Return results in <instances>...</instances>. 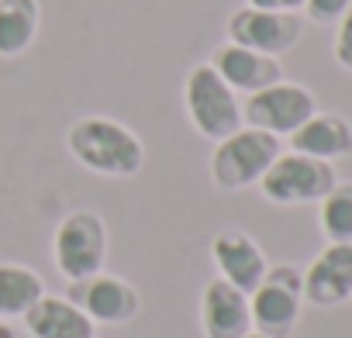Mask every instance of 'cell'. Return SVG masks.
Wrapping results in <instances>:
<instances>
[{
    "mask_svg": "<svg viewBox=\"0 0 352 338\" xmlns=\"http://www.w3.org/2000/svg\"><path fill=\"white\" fill-rule=\"evenodd\" d=\"M349 4H352V0H307L304 14H307V21H314V25H338L342 14L349 11Z\"/></svg>",
    "mask_w": 352,
    "mask_h": 338,
    "instance_id": "cell-19",
    "label": "cell"
},
{
    "mask_svg": "<svg viewBox=\"0 0 352 338\" xmlns=\"http://www.w3.org/2000/svg\"><path fill=\"white\" fill-rule=\"evenodd\" d=\"M94 324H128L135 321V314L142 311V297L138 290L114 276V273H94L87 280H76L69 283V293H66Z\"/></svg>",
    "mask_w": 352,
    "mask_h": 338,
    "instance_id": "cell-9",
    "label": "cell"
},
{
    "mask_svg": "<svg viewBox=\"0 0 352 338\" xmlns=\"http://www.w3.org/2000/svg\"><path fill=\"white\" fill-rule=\"evenodd\" d=\"M45 293V283L35 269L18 262H0V317H25L28 307Z\"/></svg>",
    "mask_w": 352,
    "mask_h": 338,
    "instance_id": "cell-17",
    "label": "cell"
},
{
    "mask_svg": "<svg viewBox=\"0 0 352 338\" xmlns=\"http://www.w3.org/2000/svg\"><path fill=\"white\" fill-rule=\"evenodd\" d=\"M335 183L338 177L331 162L300 152H280L276 162L266 169V177L259 180V190L270 204L300 207V204H318Z\"/></svg>",
    "mask_w": 352,
    "mask_h": 338,
    "instance_id": "cell-6",
    "label": "cell"
},
{
    "mask_svg": "<svg viewBox=\"0 0 352 338\" xmlns=\"http://www.w3.org/2000/svg\"><path fill=\"white\" fill-rule=\"evenodd\" d=\"M304 300L314 307H338L352 300V242H328L304 269Z\"/></svg>",
    "mask_w": 352,
    "mask_h": 338,
    "instance_id": "cell-10",
    "label": "cell"
},
{
    "mask_svg": "<svg viewBox=\"0 0 352 338\" xmlns=\"http://www.w3.org/2000/svg\"><path fill=\"white\" fill-rule=\"evenodd\" d=\"M25 328L32 338H94L97 335V324L69 297H56V293H42L28 307Z\"/></svg>",
    "mask_w": 352,
    "mask_h": 338,
    "instance_id": "cell-14",
    "label": "cell"
},
{
    "mask_svg": "<svg viewBox=\"0 0 352 338\" xmlns=\"http://www.w3.org/2000/svg\"><path fill=\"white\" fill-rule=\"evenodd\" d=\"M290 152L311 155V159H342L352 152V124L342 114H321L314 111L294 135H290Z\"/></svg>",
    "mask_w": 352,
    "mask_h": 338,
    "instance_id": "cell-15",
    "label": "cell"
},
{
    "mask_svg": "<svg viewBox=\"0 0 352 338\" xmlns=\"http://www.w3.org/2000/svg\"><path fill=\"white\" fill-rule=\"evenodd\" d=\"M245 338H266V335H259V331H249V335H245Z\"/></svg>",
    "mask_w": 352,
    "mask_h": 338,
    "instance_id": "cell-24",
    "label": "cell"
},
{
    "mask_svg": "<svg viewBox=\"0 0 352 338\" xmlns=\"http://www.w3.org/2000/svg\"><path fill=\"white\" fill-rule=\"evenodd\" d=\"M211 66L235 93H245V97L283 80V66L276 56H266V52H256L235 42H221L211 56Z\"/></svg>",
    "mask_w": 352,
    "mask_h": 338,
    "instance_id": "cell-12",
    "label": "cell"
},
{
    "mask_svg": "<svg viewBox=\"0 0 352 338\" xmlns=\"http://www.w3.org/2000/svg\"><path fill=\"white\" fill-rule=\"evenodd\" d=\"M300 304H304V273L290 262L270 266L263 283L249 293L252 331L266 338H290L300 321Z\"/></svg>",
    "mask_w": 352,
    "mask_h": 338,
    "instance_id": "cell-5",
    "label": "cell"
},
{
    "mask_svg": "<svg viewBox=\"0 0 352 338\" xmlns=\"http://www.w3.org/2000/svg\"><path fill=\"white\" fill-rule=\"evenodd\" d=\"M107 252H111V235H107V221L97 211L80 207V211H69L56 225L52 262L69 283L100 273L107 262Z\"/></svg>",
    "mask_w": 352,
    "mask_h": 338,
    "instance_id": "cell-4",
    "label": "cell"
},
{
    "mask_svg": "<svg viewBox=\"0 0 352 338\" xmlns=\"http://www.w3.org/2000/svg\"><path fill=\"white\" fill-rule=\"evenodd\" d=\"M318 225L328 242H352V183H335L318 201Z\"/></svg>",
    "mask_w": 352,
    "mask_h": 338,
    "instance_id": "cell-18",
    "label": "cell"
},
{
    "mask_svg": "<svg viewBox=\"0 0 352 338\" xmlns=\"http://www.w3.org/2000/svg\"><path fill=\"white\" fill-rule=\"evenodd\" d=\"M245 8H252V11H280V0H245Z\"/></svg>",
    "mask_w": 352,
    "mask_h": 338,
    "instance_id": "cell-21",
    "label": "cell"
},
{
    "mask_svg": "<svg viewBox=\"0 0 352 338\" xmlns=\"http://www.w3.org/2000/svg\"><path fill=\"white\" fill-rule=\"evenodd\" d=\"M335 63H338L345 73H352V4H349V11L342 14L338 32H335Z\"/></svg>",
    "mask_w": 352,
    "mask_h": 338,
    "instance_id": "cell-20",
    "label": "cell"
},
{
    "mask_svg": "<svg viewBox=\"0 0 352 338\" xmlns=\"http://www.w3.org/2000/svg\"><path fill=\"white\" fill-rule=\"evenodd\" d=\"M0 338H18L14 324H11V321H4V317H0Z\"/></svg>",
    "mask_w": 352,
    "mask_h": 338,
    "instance_id": "cell-23",
    "label": "cell"
},
{
    "mask_svg": "<svg viewBox=\"0 0 352 338\" xmlns=\"http://www.w3.org/2000/svg\"><path fill=\"white\" fill-rule=\"evenodd\" d=\"M201 328L204 338H245L252 331L249 293L214 276L201 293Z\"/></svg>",
    "mask_w": 352,
    "mask_h": 338,
    "instance_id": "cell-13",
    "label": "cell"
},
{
    "mask_svg": "<svg viewBox=\"0 0 352 338\" xmlns=\"http://www.w3.org/2000/svg\"><path fill=\"white\" fill-rule=\"evenodd\" d=\"M304 4H307V0H280V11H294V14H300Z\"/></svg>",
    "mask_w": 352,
    "mask_h": 338,
    "instance_id": "cell-22",
    "label": "cell"
},
{
    "mask_svg": "<svg viewBox=\"0 0 352 338\" xmlns=\"http://www.w3.org/2000/svg\"><path fill=\"white\" fill-rule=\"evenodd\" d=\"M184 107H187V117H190L194 131L204 135L208 142H221V138H228L232 131H239L245 124L239 93L218 76V69L211 63H197L187 73Z\"/></svg>",
    "mask_w": 352,
    "mask_h": 338,
    "instance_id": "cell-3",
    "label": "cell"
},
{
    "mask_svg": "<svg viewBox=\"0 0 352 338\" xmlns=\"http://www.w3.org/2000/svg\"><path fill=\"white\" fill-rule=\"evenodd\" d=\"M228 42L266 52V56H283L290 52L300 35H304V21L294 11H252V8H239L228 18Z\"/></svg>",
    "mask_w": 352,
    "mask_h": 338,
    "instance_id": "cell-8",
    "label": "cell"
},
{
    "mask_svg": "<svg viewBox=\"0 0 352 338\" xmlns=\"http://www.w3.org/2000/svg\"><path fill=\"white\" fill-rule=\"evenodd\" d=\"M42 28L38 0H0V59L25 56Z\"/></svg>",
    "mask_w": 352,
    "mask_h": 338,
    "instance_id": "cell-16",
    "label": "cell"
},
{
    "mask_svg": "<svg viewBox=\"0 0 352 338\" xmlns=\"http://www.w3.org/2000/svg\"><path fill=\"white\" fill-rule=\"evenodd\" d=\"M66 148L83 169H90L97 177H107V180L138 177L145 166L142 138L128 124L104 117V114H87V117L73 121L66 131Z\"/></svg>",
    "mask_w": 352,
    "mask_h": 338,
    "instance_id": "cell-1",
    "label": "cell"
},
{
    "mask_svg": "<svg viewBox=\"0 0 352 338\" xmlns=\"http://www.w3.org/2000/svg\"><path fill=\"white\" fill-rule=\"evenodd\" d=\"M211 259H214L218 276H221L225 283L239 286L242 293H252V290L263 283L266 269H270L266 252L259 249V242H256L252 235L239 232V228H225V232L214 235V242H211Z\"/></svg>",
    "mask_w": 352,
    "mask_h": 338,
    "instance_id": "cell-11",
    "label": "cell"
},
{
    "mask_svg": "<svg viewBox=\"0 0 352 338\" xmlns=\"http://www.w3.org/2000/svg\"><path fill=\"white\" fill-rule=\"evenodd\" d=\"M318 111V100L307 87L300 83H273L266 90H256L245 97L242 104V121L249 128H259V131H270L276 138H290L311 114Z\"/></svg>",
    "mask_w": 352,
    "mask_h": 338,
    "instance_id": "cell-7",
    "label": "cell"
},
{
    "mask_svg": "<svg viewBox=\"0 0 352 338\" xmlns=\"http://www.w3.org/2000/svg\"><path fill=\"white\" fill-rule=\"evenodd\" d=\"M280 152L283 148H280V138L276 135L242 124L228 138L214 142V152H211V180L225 194H239V190L259 187V180L266 177V169L276 162Z\"/></svg>",
    "mask_w": 352,
    "mask_h": 338,
    "instance_id": "cell-2",
    "label": "cell"
}]
</instances>
